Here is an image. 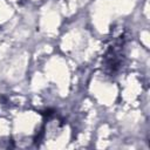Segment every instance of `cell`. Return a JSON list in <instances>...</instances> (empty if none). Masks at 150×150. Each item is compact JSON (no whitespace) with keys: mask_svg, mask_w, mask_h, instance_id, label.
<instances>
[{"mask_svg":"<svg viewBox=\"0 0 150 150\" xmlns=\"http://www.w3.org/2000/svg\"><path fill=\"white\" fill-rule=\"evenodd\" d=\"M124 35L111 38L110 43L105 48L102 57V68L108 75H112L120 70L124 59Z\"/></svg>","mask_w":150,"mask_h":150,"instance_id":"6da1fadb","label":"cell"}]
</instances>
